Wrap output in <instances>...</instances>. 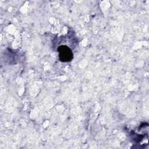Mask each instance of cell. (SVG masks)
<instances>
[{
    "mask_svg": "<svg viewBox=\"0 0 149 149\" xmlns=\"http://www.w3.org/2000/svg\"><path fill=\"white\" fill-rule=\"evenodd\" d=\"M58 51L59 53V59L62 62L70 61L73 58V54L70 49L65 45L59 47Z\"/></svg>",
    "mask_w": 149,
    "mask_h": 149,
    "instance_id": "cell-1",
    "label": "cell"
}]
</instances>
